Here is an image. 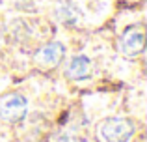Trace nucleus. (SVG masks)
Returning <instances> with one entry per match:
<instances>
[{"mask_svg":"<svg viewBox=\"0 0 147 142\" xmlns=\"http://www.w3.org/2000/svg\"><path fill=\"white\" fill-rule=\"evenodd\" d=\"M63 56H65V47L58 41H52V43H47L37 52L36 60L39 64H45V66H58L63 60Z\"/></svg>","mask_w":147,"mask_h":142,"instance_id":"nucleus-4","label":"nucleus"},{"mask_svg":"<svg viewBox=\"0 0 147 142\" xmlns=\"http://www.w3.org/2000/svg\"><path fill=\"white\" fill-rule=\"evenodd\" d=\"M119 49L127 56H138L144 51V32L140 28H129L119 39Z\"/></svg>","mask_w":147,"mask_h":142,"instance_id":"nucleus-3","label":"nucleus"},{"mask_svg":"<svg viewBox=\"0 0 147 142\" xmlns=\"http://www.w3.org/2000/svg\"><path fill=\"white\" fill-rule=\"evenodd\" d=\"M100 142H129L134 135V124L127 118H106L99 124Z\"/></svg>","mask_w":147,"mask_h":142,"instance_id":"nucleus-1","label":"nucleus"},{"mask_svg":"<svg viewBox=\"0 0 147 142\" xmlns=\"http://www.w3.org/2000/svg\"><path fill=\"white\" fill-rule=\"evenodd\" d=\"M91 73V60L88 56H73L71 62H69L67 69H65V75L73 80H84L88 79Z\"/></svg>","mask_w":147,"mask_h":142,"instance_id":"nucleus-5","label":"nucleus"},{"mask_svg":"<svg viewBox=\"0 0 147 142\" xmlns=\"http://www.w3.org/2000/svg\"><path fill=\"white\" fill-rule=\"evenodd\" d=\"M26 109L28 103L21 94H7L0 97V118L6 122H21L26 116Z\"/></svg>","mask_w":147,"mask_h":142,"instance_id":"nucleus-2","label":"nucleus"}]
</instances>
